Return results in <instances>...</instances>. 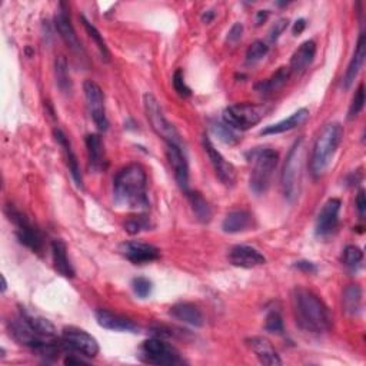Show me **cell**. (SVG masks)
Instances as JSON below:
<instances>
[{
  "instance_id": "cell-11",
  "label": "cell",
  "mask_w": 366,
  "mask_h": 366,
  "mask_svg": "<svg viewBox=\"0 0 366 366\" xmlns=\"http://www.w3.org/2000/svg\"><path fill=\"white\" fill-rule=\"evenodd\" d=\"M140 352V359L152 365H179L183 362L175 348L158 338L145 341Z\"/></svg>"
},
{
  "instance_id": "cell-41",
  "label": "cell",
  "mask_w": 366,
  "mask_h": 366,
  "mask_svg": "<svg viewBox=\"0 0 366 366\" xmlns=\"http://www.w3.org/2000/svg\"><path fill=\"white\" fill-rule=\"evenodd\" d=\"M132 288H133V292L136 293V296L140 298V299H146L152 293V282L147 278H143V277L135 278L132 281Z\"/></svg>"
},
{
  "instance_id": "cell-44",
  "label": "cell",
  "mask_w": 366,
  "mask_h": 366,
  "mask_svg": "<svg viewBox=\"0 0 366 366\" xmlns=\"http://www.w3.org/2000/svg\"><path fill=\"white\" fill-rule=\"evenodd\" d=\"M355 203H356L359 218L363 219L365 215H366V198H365V191L363 189H359V192L356 195V199H355Z\"/></svg>"
},
{
  "instance_id": "cell-49",
  "label": "cell",
  "mask_w": 366,
  "mask_h": 366,
  "mask_svg": "<svg viewBox=\"0 0 366 366\" xmlns=\"http://www.w3.org/2000/svg\"><path fill=\"white\" fill-rule=\"evenodd\" d=\"M213 17H215V13H213V10H207V12L202 16V20H203L205 23H210Z\"/></svg>"
},
{
  "instance_id": "cell-14",
  "label": "cell",
  "mask_w": 366,
  "mask_h": 366,
  "mask_svg": "<svg viewBox=\"0 0 366 366\" xmlns=\"http://www.w3.org/2000/svg\"><path fill=\"white\" fill-rule=\"evenodd\" d=\"M341 206L342 202L341 199L337 198H332L325 202L316 218V225H315V232L319 237H328L337 230L339 224Z\"/></svg>"
},
{
  "instance_id": "cell-39",
  "label": "cell",
  "mask_w": 366,
  "mask_h": 366,
  "mask_svg": "<svg viewBox=\"0 0 366 366\" xmlns=\"http://www.w3.org/2000/svg\"><path fill=\"white\" fill-rule=\"evenodd\" d=\"M173 87L176 90V94L182 98H188L192 95L191 92V87L186 85L185 82V75H183V71L182 69H177L175 73H173Z\"/></svg>"
},
{
  "instance_id": "cell-32",
  "label": "cell",
  "mask_w": 366,
  "mask_h": 366,
  "mask_svg": "<svg viewBox=\"0 0 366 366\" xmlns=\"http://www.w3.org/2000/svg\"><path fill=\"white\" fill-rule=\"evenodd\" d=\"M54 76L57 87L64 92V94H71L72 92V79L68 69V60L64 54H60L54 60Z\"/></svg>"
},
{
  "instance_id": "cell-24",
  "label": "cell",
  "mask_w": 366,
  "mask_h": 366,
  "mask_svg": "<svg viewBox=\"0 0 366 366\" xmlns=\"http://www.w3.org/2000/svg\"><path fill=\"white\" fill-rule=\"evenodd\" d=\"M365 57H366V35L365 34H360L359 39H358V43H356V47H355V52H353V56L351 59V62L348 65V69L345 72V76H344V87L345 89H349L352 86V83L355 82V79L358 78L363 64H365Z\"/></svg>"
},
{
  "instance_id": "cell-34",
  "label": "cell",
  "mask_w": 366,
  "mask_h": 366,
  "mask_svg": "<svg viewBox=\"0 0 366 366\" xmlns=\"http://www.w3.org/2000/svg\"><path fill=\"white\" fill-rule=\"evenodd\" d=\"M80 20L83 23V27L86 30V34L89 35V38L95 42V45H96V47H98V50H99V53L102 56V60H105V62L109 64L110 62V52H109V47H108L106 42L103 41V36L101 35V32L96 29V26L92 24L85 16H82Z\"/></svg>"
},
{
  "instance_id": "cell-50",
  "label": "cell",
  "mask_w": 366,
  "mask_h": 366,
  "mask_svg": "<svg viewBox=\"0 0 366 366\" xmlns=\"http://www.w3.org/2000/svg\"><path fill=\"white\" fill-rule=\"evenodd\" d=\"M6 288H8V282H6V278L2 274V292L3 293L6 292Z\"/></svg>"
},
{
  "instance_id": "cell-35",
  "label": "cell",
  "mask_w": 366,
  "mask_h": 366,
  "mask_svg": "<svg viewBox=\"0 0 366 366\" xmlns=\"http://www.w3.org/2000/svg\"><path fill=\"white\" fill-rule=\"evenodd\" d=\"M342 262H344V265L348 269H351L353 272L358 270L362 266V262H363V252H362V249L355 247V245H348L344 249Z\"/></svg>"
},
{
  "instance_id": "cell-9",
  "label": "cell",
  "mask_w": 366,
  "mask_h": 366,
  "mask_svg": "<svg viewBox=\"0 0 366 366\" xmlns=\"http://www.w3.org/2000/svg\"><path fill=\"white\" fill-rule=\"evenodd\" d=\"M60 341H62L65 351L69 349L86 358H96L101 351L96 338L76 326H66L62 330Z\"/></svg>"
},
{
  "instance_id": "cell-37",
  "label": "cell",
  "mask_w": 366,
  "mask_h": 366,
  "mask_svg": "<svg viewBox=\"0 0 366 366\" xmlns=\"http://www.w3.org/2000/svg\"><path fill=\"white\" fill-rule=\"evenodd\" d=\"M269 46L262 41H255L247 50V64L255 65L268 54Z\"/></svg>"
},
{
  "instance_id": "cell-28",
  "label": "cell",
  "mask_w": 366,
  "mask_h": 366,
  "mask_svg": "<svg viewBox=\"0 0 366 366\" xmlns=\"http://www.w3.org/2000/svg\"><path fill=\"white\" fill-rule=\"evenodd\" d=\"M254 228V215L248 210L229 212L222 222L225 233H240Z\"/></svg>"
},
{
  "instance_id": "cell-23",
  "label": "cell",
  "mask_w": 366,
  "mask_h": 366,
  "mask_svg": "<svg viewBox=\"0 0 366 366\" xmlns=\"http://www.w3.org/2000/svg\"><path fill=\"white\" fill-rule=\"evenodd\" d=\"M247 344L262 365H268V366L282 365V360L279 358L278 352L274 351V348H273V345L270 344L269 339L262 338V337H252V338L247 339Z\"/></svg>"
},
{
  "instance_id": "cell-25",
  "label": "cell",
  "mask_w": 366,
  "mask_h": 366,
  "mask_svg": "<svg viewBox=\"0 0 366 366\" xmlns=\"http://www.w3.org/2000/svg\"><path fill=\"white\" fill-rule=\"evenodd\" d=\"M169 315L179 322L188 323L195 328H199L203 325V315L200 309L196 307V305L189 303V302H180V303L173 305L169 311Z\"/></svg>"
},
{
  "instance_id": "cell-15",
  "label": "cell",
  "mask_w": 366,
  "mask_h": 366,
  "mask_svg": "<svg viewBox=\"0 0 366 366\" xmlns=\"http://www.w3.org/2000/svg\"><path fill=\"white\" fill-rule=\"evenodd\" d=\"M54 26L57 29V32L60 35V38L64 39V42L66 43V46L78 56H85V49L75 32V27L72 24V20H71V16L68 13V9L66 6L62 3L59 8V10L56 12V16H54Z\"/></svg>"
},
{
  "instance_id": "cell-47",
  "label": "cell",
  "mask_w": 366,
  "mask_h": 366,
  "mask_svg": "<svg viewBox=\"0 0 366 366\" xmlns=\"http://www.w3.org/2000/svg\"><path fill=\"white\" fill-rule=\"evenodd\" d=\"M269 17V12L268 10H259L256 15V24H262L263 22H266V19Z\"/></svg>"
},
{
  "instance_id": "cell-43",
  "label": "cell",
  "mask_w": 366,
  "mask_h": 366,
  "mask_svg": "<svg viewBox=\"0 0 366 366\" xmlns=\"http://www.w3.org/2000/svg\"><path fill=\"white\" fill-rule=\"evenodd\" d=\"M242 35H243V24L239 23V22H236V23L230 27L229 32H228V41H229L230 43H236V42L240 41Z\"/></svg>"
},
{
  "instance_id": "cell-16",
  "label": "cell",
  "mask_w": 366,
  "mask_h": 366,
  "mask_svg": "<svg viewBox=\"0 0 366 366\" xmlns=\"http://www.w3.org/2000/svg\"><path fill=\"white\" fill-rule=\"evenodd\" d=\"M166 156L169 165L172 166L175 180L177 186L183 192H189V163L186 161L185 154L180 146L176 145H166Z\"/></svg>"
},
{
  "instance_id": "cell-31",
  "label": "cell",
  "mask_w": 366,
  "mask_h": 366,
  "mask_svg": "<svg viewBox=\"0 0 366 366\" xmlns=\"http://www.w3.org/2000/svg\"><path fill=\"white\" fill-rule=\"evenodd\" d=\"M186 195L196 219L202 224H209L212 221V207L207 200L199 192H188Z\"/></svg>"
},
{
  "instance_id": "cell-42",
  "label": "cell",
  "mask_w": 366,
  "mask_h": 366,
  "mask_svg": "<svg viewBox=\"0 0 366 366\" xmlns=\"http://www.w3.org/2000/svg\"><path fill=\"white\" fill-rule=\"evenodd\" d=\"M288 26H289V20L288 19H279L269 30V41L272 43L277 42L281 38V35L288 29Z\"/></svg>"
},
{
  "instance_id": "cell-2",
  "label": "cell",
  "mask_w": 366,
  "mask_h": 366,
  "mask_svg": "<svg viewBox=\"0 0 366 366\" xmlns=\"http://www.w3.org/2000/svg\"><path fill=\"white\" fill-rule=\"evenodd\" d=\"M113 196L119 206L143 210L149 206L147 176L139 163H131L122 169L113 180Z\"/></svg>"
},
{
  "instance_id": "cell-40",
  "label": "cell",
  "mask_w": 366,
  "mask_h": 366,
  "mask_svg": "<svg viewBox=\"0 0 366 366\" xmlns=\"http://www.w3.org/2000/svg\"><path fill=\"white\" fill-rule=\"evenodd\" d=\"M265 329L269 333L281 335L284 332V319L279 312H270L265 319Z\"/></svg>"
},
{
  "instance_id": "cell-21",
  "label": "cell",
  "mask_w": 366,
  "mask_h": 366,
  "mask_svg": "<svg viewBox=\"0 0 366 366\" xmlns=\"http://www.w3.org/2000/svg\"><path fill=\"white\" fill-rule=\"evenodd\" d=\"M309 116H311L309 110L307 108H302V109L296 110L295 113H292L288 119H284L274 125L266 126L265 129L261 131V135L262 136H273V135H281V133L293 131V129L302 126L303 124H307Z\"/></svg>"
},
{
  "instance_id": "cell-1",
  "label": "cell",
  "mask_w": 366,
  "mask_h": 366,
  "mask_svg": "<svg viewBox=\"0 0 366 366\" xmlns=\"http://www.w3.org/2000/svg\"><path fill=\"white\" fill-rule=\"evenodd\" d=\"M292 311L296 325L305 332L321 335L332 326V315L325 302L307 288L296 286L292 291Z\"/></svg>"
},
{
  "instance_id": "cell-33",
  "label": "cell",
  "mask_w": 366,
  "mask_h": 366,
  "mask_svg": "<svg viewBox=\"0 0 366 366\" xmlns=\"http://www.w3.org/2000/svg\"><path fill=\"white\" fill-rule=\"evenodd\" d=\"M210 129L213 132V135H215L221 142H224L225 145H237L240 142V135L236 129H233L232 126L226 125L225 122H212L210 124Z\"/></svg>"
},
{
  "instance_id": "cell-3",
  "label": "cell",
  "mask_w": 366,
  "mask_h": 366,
  "mask_svg": "<svg viewBox=\"0 0 366 366\" xmlns=\"http://www.w3.org/2000/svg\"><path fill=\"white\" fill-rule=\"evenodd\" d=\"M344 138V128L338 122L328 124L318 135L311 155V173L314 177L325 175Z\"/></svg>"
},
{
  "instance_id": "cell-20",
  "label": "cell",
  "mask_w": 366,
  "mask_h": 366,
  "mask_svg": "<svg viewBox=\"0 0 366 366\" xmlns=\"http://www.w3.org/2000/svg\"><path fill=\"white\" fill-rule=\"evenodd\" d=\"M53 136H54L57 145L64 149V154H65V158H66V165L69 168V172H71L75 183H76V186L83 189V177H82L79 161H78L76 154L73 152V147H72L69 138L60 129H54Z\"/></svg>"
},
{
  "instance_id": "cell-4",
  "label": "cell",
  "mask_w": 366,
  "mask_h": 366,
  "mask_svg": "<svg viewBox=\"0 0 366 366\" xmlns=\"http://www.w3.org/2000/svg\"><path fill=\"white\" fill-rule=\"evenodd\" d=\"M251 163V176L249 186L256 195L265 193L272 182V176L277 169L279 155L277 150L270 147H256L248 154Z\"/></svg>"
},
{
  "instance_id": "cell-26",
  "label": "cell",
  "mask_w": 366,
  "mask_h": 366,
  "mask_svg": "<svg viewBox=\"0 0 366 366\" xmlns=\"http://www.w3.org/2000/svg\"><path fill=\"white\" fill-rule=\"evenodd\" d=\"M19 315L24 319V322L30 328H32L36 333H39L41 337L49 338V339H56L57 338V330H56L54 325L49 319H46V318L32 312V311H29L27 308H23V307L19 309Z\"/></svg>"
},
{
  "instance_id": "cell-17",
  "label": "cell",
  "mask_w": 366,
  "mask_h": 366,
  "mask_svg": "<svg viewBox=\"0 0 366 366\" xmlns=\"http://www.w3.org/2000/svg\"><path fill=\"white\" fill-rule=\"evenodd\" d=\"M229 262L236 268L252 269L265 265L266 258L252 247L236 245L229 251Z\"/></svg>"
},
{
  "instance_id": "cell-5",
  "label": "cell",
  "mask_w": 366,
  "mask_h": 366,
  "mask_svg": "<svg viewBox=\"0 0 366 366\" xmlns=\"http://www.w3.org/2000/svg\"><path fill=\"white\" fill-rule=\"evenodd\" d=\"M305 139L299 138L291 146L288 156L284 165L281 185L285 198L289 202H293L300 193V183H302V170H303V156H305Z\"/></svg>"
},
{
  "instance_id": "cell-22",
  "label": "cell",
  "mask_w": 366,
  "mask_h": 366,
  "mask_svg": "<svg viewBox=\"0 0 366 366\" xmlns=\"http://www.w3.org/2000/svg\"><path fill=\"white\" fill-rule=\"evenodd\" d=\"M95 316L99 326H102L103 329H109L115 332H132V333H135L139 329L138 325L129 318L122 316L119 314H113L106 309H98Z\"/></svg>"
},
{
  "instance_id": "cell-18",
  "label": "cell",
  "mask_w": 366,
  "mask_h": 366,
  "mask_svg": "<svg viewBox=\"0 0 366 366\" xmlns=\"http://www.w3.org/2000/svg\"><path fill=\"white\" fill-rule=\"evenodd\" d=\"M86 143V150H87V159H89V166L92 170L95 172H102L108 166V159H106V152H105V145L98 133H90L85 139Z\"/></svg>"
},
{
  "instance_id": "cell-27",
  "label": "cell",
  "mask_w": 366,
  "mask_h": 366,
  "mask_svg": "<svg viewBox=\"0 0 366 366\" xmlns=\"http://www.w3.org/2000/svg\"><path fill=\"white\" fill-rule=\"evenodd\" d=\"M52 256L54 269L65 278H75V269L68 258V247L62 239H56L52 242Z\"/></svg>"
},
{
  "instance_id": "cell-30",
  "label": "cell",
  "mask_w": 366,
  "mask_h": 366,
  "mask_svg": "<svg viewBox=\"0 0 366 366\" xmlns=\"http://www.w3.org/2000/svg\"><path fill=\"white\" fill-rule=\"evenodd\" d=\"M342 307L346 315L358 316L362 311V289L358 285H349L342 295Z\"/></svg>"
},
{
  "instance_id": "cell-36",
  "label": "cell",
  "mask_w": 366,
  "mask_h": 366,
  "mask_svg": "<svg viewBox=\"0 0 366 366\" xmlns=\"http://www.w3.org/2000/svg\"><path fill=\"white\" fill-rule=\"evenodd\" d=\"M124 228L129 235H138L140 232L149 230L152 228V224L146 215H136V217H131L125 222Z\"/></svg>"
},
{
  "instance_id": "cell-7",
  "label": "cell",
  "mask_w": 366,
  "mask_h": 366,
  "mask_svg": "<svg viewBox=\"0 0 366 366\" xmlns=\"http://www.w3.org/2000/svg\"><path fill=\"white\" fill-rule=\"evenodd\" d=\"M268 109L262 105L254 103H236L228 106L224 113L222 119L226 125L232 126L233 129L239 131H248L258 124L265 117Z\"/></svg>"
},
{
  "instance_id": "cell-19",
  "label": "cell",
  "mask_w": 366,
  "mask_h": 366,
  "mask_svg": "<svg viewBox=\"0 0 366 366\" xmlns=\"http://www.w3.org/2000/svg\"><path fill=\"white\" fill-rule=\"evenodd\" d=\"M316 56V43L314 41L303 42L292 54L291 64H289V72L293 75H302L307 71Z\"/></svg>"
},
{
  "instance_id": "cell-12",
  "label": "cell",
  "mask_w": 366,
  "mask_h": 366,
  "mask_svg": "<svg viewBox=\"0 0 366 366\" xmlns=\"http://www.w3.org/2000/svg\"><path fill=\"white\" fill-rule=\"evenodd\" d=\"M203 149L212 163L213 170H215L217 177L224 183L225 186L232 188L236 182L235 166L229 161L225 159V156L215 147V145L212 143V140L207 136L203 138Z\"/></svg>"
},
{
  "instance_id": "cell-13",
  "label": "cell",
  "mask_w": 366,
  "mask_h": 366,
  "mask_svg": "<svg viewBox=\"0 0 366 366\" xmlns=\"http://www.w3.org/2000/svg\"><path fill=\"white\" fill-rule=\"evenodd\" d=\"M119 252L122 256H125L129 262L135 265H145L158 261L161 258V251L156 247L139 240L124 242L119 247Z\"/></svg>"
},
{
  "instance_id": "cell-48",
  "label": "cell",
  "mask_w": 366,
  "mask_h": 366,
  "mask_svg": "<svg viewBox=\"0 0 366 366\" xmlns=\"http://www.w3.org/2000/svg\"><path fill=\"white\" fill-rule=\"evenodd\" d=\"M83 363H86V362L82 360L80 358H75L73 355L65 359V365H83Z\"/></svg>"
},
{
  "instance_id": "cell-10",
  "label": "cell",
  "mask_w": 366,
  "mask_h": 366,
  "mask_svg": "<svg viewBox=\"0 0 366 366\" xmlns=\"http://www.w3.org/2000/svg\"><path fill=\"white\" fill-rule=\"evenodd\" d=\"M83 92H85L86 106L92 120H94V124L101 132H106L109 128V122L106 117L105 95L102 87L94 80H85Z\"/></svg>"
},
{
  "instance_id": "cell-29",
  "label": "cell",
  "mask_w": 366,
  "mask_h": 366,
  "mask_svg": "<svg viewBox=\"0 0 366 366\" xmlns=\"http://www.w3.org/2000/svg\"><path fill=\"white\" fill-rule=\"evenodd\" d=\"M289 76H291L289 68L282 66L277 72H274L269 79L259 82L255 86V89L259 92L261 95L269 96V95L274 94V92H278L279 89H282L286 85V82L289 80Z\"/></svg>"
},
{
  "instance_id": "cell-46",
  "label": "cell",
  "mask_w": 366,
  "mask_h": 366,
  "mask_svg": "<svg viewBox=\"0 0 366 366\" xmlns=\"http://www.w3.org/2000/svg\"><path fill=\"white\" fill-rule=\"evenodd\" d=\"M305 27H307V20H305V19H298V20L295 22L293 27H292V34H293L295 36H298V35H300V34L303 32Z\"/></svg>"
},
{
  "instance_id": "cell-8",
  "label": "cell",
  "mask_w": 366,
  "mask_h": 366,
  "mask_svg": "<svg viewBox=\"0 0 366 366\" xmlns=\"http://www.w3.org/2000/svg\"><path fill=\"white\" fill-rule=\"evenodd\" d=\"M6 215L16 228V236L22 245L36 254L43 251V236L41 230L30 222L22 212L13 206H6Z\"/></svg>"
},
{
  "instance_id": "cell-45",
  "label": "cell",
  "mask_w": 366,
  "mask_h": 366,
  "mask_svg": "<svg viewBox=\"0 0 366 366\" xmlns=\"http://www.w3.org/2000/svg\"><path fill=\"white\" fill-rule=\"evenodd\" d=\"M295 268L305 272V273H316L318 268L315 263L309 262V261H299L295 263Z\"/></svg>"
},
{
  "instance_id": "cell-6",
  "label": "cell",
  "mask_w": 366,
  "mask_h": 366,
  "mask_svg": "<svg viewBox=\"0 0 366 366\" xmlns=\"http://www.w3.org/2000/svg\"><path fill=\"white\" fill-rule=\"evenodd\" d=\"M143 109H145V115H146L149 125L152 129H154V132L163 142H166V145H176L182 147L183 142H182L180 133L165 116L163 109L155 95H152V94L143 95Z\"/></svg>"
},
{
  "instance_id": "cell-38",
  "label": "cell",
  "mask_w": 366,
  "mask_h": 366,
  "mask_svg": "<svg viewBox=\"0 0 366 366\" xmlns=\"http://www.w3.org/2000/svg\"><path fill=\"white\" fill-rule=\"evenodd\" d=\"M365 108V85L360 83L355 92L352 103L349 106L348 112V119H355Z\"/></svg>"
}]
</instances>
